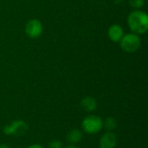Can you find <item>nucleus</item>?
I'll return each instance as SVG.
<instances>
[{
	"mask_svg": "<svg viewBox=\"0 0 148 148\" xmlns=\"http://www.w3.org/2000/svg\"><path fill=\"white\" fill-rule=\"evenodd\" d=\"M127 25L136 35H143L148 30V15L141 10L132 11L127 16Z\"/></svg>",
	"mask_w": 148,
	"mask_h": 148,
	"instance_id": "f257e3e1",
	"label": "nucleus"
},
{
	"mask_svg": "<svg viewBox=\"0 0 148 148\" xmlns=\"http://www.w3.org/2000/svg\"><path fill=\"white\" fill-rule=\"evenodd\" d=\"M82 127L83 131L88 134H96L103 128V120L98 115H88L83 119Z\"/></svg>",
	"mask_w": 148,
	"mask_h": 148,
	"instance_id": "f03ea898",
	"label": "nucleus"
},
{
	"mask_svg": "<svg viewBox=\"0 0 148 148\" xmlns=\"http://www.w3.org/2000/svg\"><path fill=\"white\" fill-rule=\"evenodd\" d=\"M119 42L122 50L127 53L136 52L141 46V39L140 36L134 33L124 34Z\"/></svg>",
	"mask_w": 148,
	"mask_h": 148,
	"instance_id": "7ed1b4c3",
	"label": "nucleus"
},
{
	"mask_svg": "<svg viewBox=\"0 0 148 148\" xmlns=\"http://www.w3.org/2000/svg\"><path fill=\"white\" fill-rule=\"evenodd\" d=\"M28 124L22 120H16L13 121L12 122H10V124L6 125L3 129V132L5 135L8 136H22L23 135L27 130H28Z\"/></svg>",
	"mask_w": 148,
	"mask_h": 148,
	"instance_id": "20e7f679",
	"label": "nucleus"
},
{
	"mask_svg": "<svg viewBox=\"0 0 148 148\" xmlns=\"http://www.w3.org/2000/svg\"><path fill=\"white\" fill-rule=\"evenodd\" d=\"M43 31V26L40 20L36 18L30 19L27 22L25 25V33L30 38L39 37Z\"/></svg>",
	"mask_w": 148,
	"mask_h": 148,
	"instance_id": "39448f33",
	"label": "nucleus"
},
{
	"mask_svg": "<svg viewBox=\"0 0 148 148\" xmlns=\"http://www.w3.org/2000/svg\"><path fill=\"white\" fill-rule=\"evenodd\" d=\"M117 146V137L113 132L105 133L99 140L100 148H115Z\"/></svg>",
	"mask_w": 148,
	"mask_h": 148,
	"instance_id": "423d86ee",
	"label": "nucleus"
},
{
	"mask_svg": "<svg viewBox=\"0 0 148 148\" xmlns=\"http://www.w3.org/2000/svg\"><path fill=\"white\" fill-rule=\"evenodd\" d=\"M108 35L112 42H119L124 35L123 28L119 24H112L108 30Z\"/></svg>",
	"mask_w": 148,
	"mask_h": 148,
	"instance_id": "0eeeda50",
	"label": "nucleus"
},
{
	"mask_svg": "<svg viewBox=\"0 0 148 148\" xmlns=\"http://www.w3.org/2000/svg\"><path fill=\"white\" fill-rule=\"evenodd\" d=\"M81 107L88 113L94 112L97 108V101L93 96H86L81 101Z\"/></svg>",
	"mask_w": 148,
	"mask_h": 148,
	"instance_id": "6e6552de",
	"label": "nucleus"
},
{
	"mask_svg": "<svg viewBox=\"0 0 148 148\" xmlns=\"http://www.w3.org/2000/svg\"><path fill=\"white\" fill-rule=\"evenodd\" d=\"M83 137V134L81 130L79 129H72L71 131L69 132V134H67V141L71 144V145H75L77 143H79Z\"/></svg>",
	"mask_w": 148,
	"mask_h": 148,
	"instance_id": "1a4fd4ad",
	"label": "nucleus"
},
{
	"mask_svg": "<svg viewBox=\"0 0 148 148\" xmlns=\"http://www.w3.org/2000/svg\"><path fill=\"white\" fill-rule=\"evenodd\" d=\"M117 127V121L114 117H108L105 121H103V127H105L108 132L114 131Z\"/></svg>",
	"mask_w": 148,
	"mask_h": 148,
	"instance_id": "9d476101",
	"label": "nucleus"
},
{
	"mask_svg": "<svg viewBox=\"0 0 148 148\" xmlns=\"http://www.w3.org/2000/svg\"><path fill=\"white\" fill-rule=\"evenodd\" d=\"M146 3V0H129V3L132 8L135 10H140L142 7H144Z\"/></svg>",
	"mask_w": 148,
	"mask_h": 148,
	"instance_id": "9b49d317",
	"label": "nucleus"
},
{
	"mask_svg": "<svg viewBox=\"0 0 148 148\" xmlns=\"http://www.w3.org/2000/svg\"><path fill=\"white\" fill-rule=\"evenodd\" d=\"M49 148H63V144L61 140H53L49 143Z\"/></svg>",
	"mask_w": 148,
	"mask_h": 148,
	"instance_id": "f8f14e48",
	"label": "nucleus"
},
{
	"mask_svg": "<svg viewBox=\"0 0 148 148\" xmlns=\"http://www.w3.org/2000/svg\"><path fill=\"white\" fill-rule=\"evenodd\" d=\"M27 148H43V147L39 144H32V145L29 146Z\"/></svg>",
	"mask_w": 148,
	"mask_h": 148,
	"instance_id": "ddd939ff",
	"label": "nucleus"
},
{
	"mask_svg": "<svg viewBox=\"0 0 148 148\" xmlns=\"http://www.w3.org/2000/svg\"><path fill=\"white\" fill-rule=\"evenodd\" d=\"M65 148H79L78 147H76L75 145H69V146H67V147H65Z\"/></svg>",
	"mask_w": 148,
	"mask_h": 148,
	"instance_id": "4468645a",
	"label": "nucleus"
},
{
	"mask_svg": "<svg viewBox=\"0 0 148 148\" xmlns=\"http://www.w3.org/2000/svg\"><path fill=\"white\" fill-rule=\"evenodd\" d=\"M0 148H10L8 145H6V144H1L0 145Z\"/></svg>",
	"mask_w": 148,
	"mask_h": 148,
	"instance_id": "2eb2a0df",
	"label": "nucleus"
},
{
	"mask_svg": "<svg viewBox=\"0 0 148 148\" xmlns=\"http://www.w3.org/2000/svg\"><path fill=\"white\" fill-rule=\"evenodd\" d=\"M116 2H123V1H125V0H115Z\"/></svg>",
	"mask_w": 148,
	"mask_h": 148,
	"instance_id": "dca6fc26",
	"label": "nucleus"
}]
</instances>
